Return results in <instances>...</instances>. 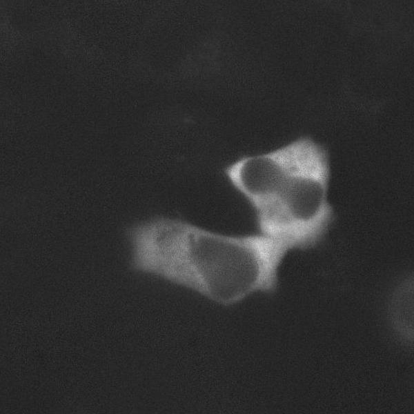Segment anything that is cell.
Here are the masks:
<instances>
[{
  "label": "cell",
  "instance_id": "1",
  "mask_svg": "<svg viewBox=\"0 0 414 414\" xmlns=\"http://www.w3.org/2000/svg\"><path fill=\"white\" fill-rule=\"evenodd\" d=\"M128 235L135 269L226 304L274 291L279 267L292 250L264 233L226 235L165 217L137 224Z\"/></svg>",
  "mask_w": 414,
  "mask_h": 414
},
{
  "label": "cell",
  "instance_id": "2",
  "mask_svg": "<svg viewBox=\"0 0 414 414\" xmlns=\"http://www.w3.org/2000/svg\"><path fill=\"white\" fill-rule=\"evenodd\" d=\"M225 174L253 208L259 233L286 240L293 249L318 244L333 219L328 201L326 151L308 138L245 156Z\"/></svg>",
  "mask_w": 414,
  "mask_h": 414
}]
</instances>
